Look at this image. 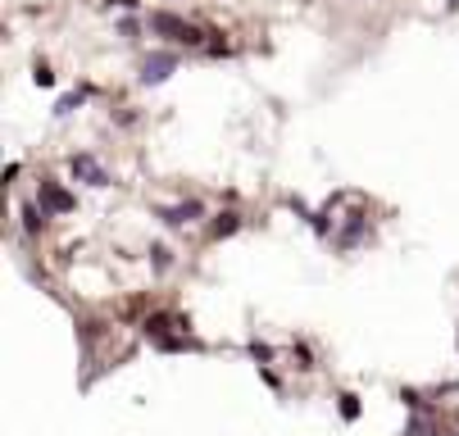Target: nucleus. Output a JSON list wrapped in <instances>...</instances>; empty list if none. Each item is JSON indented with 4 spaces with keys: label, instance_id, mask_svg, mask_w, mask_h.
<instances>
[{
    "label": "nucleus",
    "instance_id": "1",
    "mask_svg": "<svg viewBox=\"0 0 459 436\" xmlns=\"http://www.w3.org/2000/svg\"><path fill=\"white\" fill-rule=\"evenodd\" d=\"M150 32H159V37H177V41H186V46H200V32L191 28V23H182L177 14H164V10H155L150 14Z\"/></svg>",
    "mask_w": 459,
    "mask_h": 436
},
{
    "label": "nucleus",
    "instance_id": "2",
    "mask_svg": "<svg viewBox=\"0 0 459 436\" xmlns=\"http://www.w3.org/2000/svg\"><path fill=\"white\" fill-rule=\"evenodd\" d=\"M73 205H77V200L68 196L59 182H41V209H50V214H68Z\"/></svg>",
    "mask_w": 459,
    "mask_h": 436
},
{
    "label": "nucleus",
    "instance_id": "3",
    "mask_svg": "<svg viewBox=\"0 0 459 436\" xmlns=\"http://www.w3.org/2000/svg\"><path fill=\"white\" fill-rule=\"evenodd\" d=\"M173 68H177V54H150L141 68V82H164Z\"/></svg>",
    "mask_w": 459,
    "mask_h": 436
},
{
    "label": "nucleus",
    "instance_id": "4",
    "mask_svg": "<svg viewBox=\"0 0 459 436\" xmlns=\"http://www.w3.org/2000/svg\"><path fill=\"white\" fill-rule=\"evenodd\" d=\"M73 173H77V177H87L91 186H110V173H105V168H100L91 155H73Z\"/></svg>",
    "mask_w": 459,
    "mask_h": 436
},
{
    "label": "nucleus",
    "instance_id": "5",
    "mask_svg": "<svg viewBox=\"0 0 459 436\" xmlns=\"http://www.w3.org/2000/svg\"><path fill=\"white\" fill-rule=\"evenodd\" d=\"M200 214V205L196 200H186V205H177V209H168V223H191V218Z\"/></svg>",
    "mask_w": 459,
    "mask_h": 436
},
{
    "label": "nucleus",
    "instance_id": "6",
    "mask_svg": "<svg viewBox=\"0 0 459 436\" xmlns=\"http://www.w3.org/2000/svg\"><path fill=\"white\" fill-rule=\"evenodd\" d=\"M23 223H28V232H37V228H46V209H37V205H28V209H23Z\"/></svg>",
    "mask_w": 459,
    "mask_h": 436
},
{
    "label": "nucleus",
    "instance_id": "7",
    "mask_svg": "<svg viewBox=\"0 0 459 436\" xmlns=\"http://www.w3.org/2000/svg\"><path fill=\"white\" fill-rule=\"evenodd\" d=\"M237 232V214H223L219 223H214V237H232Z\"/></svg>",
    "mask_w": 459,
    "mask_h": 436
},
{
    "label": "nucleus",
    "instance_id": "8",
    "mask_svg": "<svg viewBox=\"0 0 459 436\" xmlns=\"http://www.w3.org/2000/svg\"><path fill=\"white\" fill-rule=\"evenodd\" d=\"M341 414H346V418H355V414H360V404H355V395H341Z\"/></svg>",
    "mask_w": 459,
    "mask_h": 436
},
{
    "label": "nucleus",
    "instance_id": "9",
    "mask_svg": "<svg viewBox=\"0 0 459 436\" xmlns=\"http://www.w3.org/2000/svg\"><path fill=\"white\" fill-rule=\"evenodd\" d=\"M114 5H119V10H137V0H114Z\"/></svg>",
    "mask_w": 459,
    "mask_h": 436
}]
</instances>
